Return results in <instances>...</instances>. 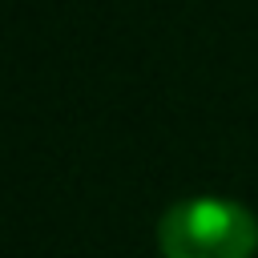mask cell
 Listing matches in <instances>:
<instances>
[{
	"mask_svg": "<svg viewBox=\"0 0 258 258\" xmlns=\"http://www.w3.org/2000/svg\"><path fill=\"white\" fill-rule=\"evenodd\" d=\"M161 258H254L258 218L230 198H181L157 222Z\"/></svg>",
	"mask_w": 258,
	"mask_h": 258,
	"instance_id": "cell-1",
	"label": "cell"
}]
</instances>
